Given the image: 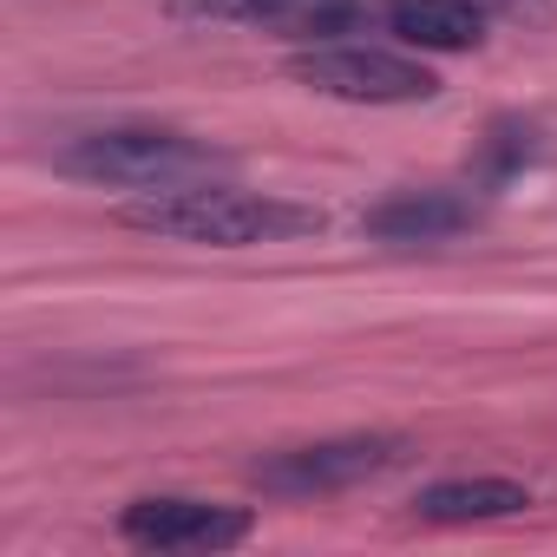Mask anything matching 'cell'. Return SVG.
I'll use <instances>...</instances> for the list:
<instances>
[{
    "label": "cell",
    "instance_id": "1",
    "mask_svg": "<svg viewBox=\"0 0 557 557\" xmlns=\"http://www.w3.org/2000/svg\"><path fill=\"white\" fill-rule=\"evenodd\" d=\"M119 216L145 236L197 243V249H256V243H296V236L322 230L315 203L275 197V190H243V184H223V177L177 184V190H145Z\"/></svg>",
    "mask_w": 557,
    "mask_h": 557
},
{
    "label": "cell",
    "instance_id": "9",
    "mask_svg": "<svg viewBox=\"0 0 557 557\" xmlns=\"http://www.w3.org/2000/svg\"><path fill=\"white\" fill-rule=\"evenodd\" d=\"M537 158H544V125H537V119H518V112H498V119L479 132L472 158H466V184H479V190L492 197V190H505L511 177H524Z\"/></svg>",
    "mask_w": 557,
    "mask_h": 557
},
{
    "label": "cell",
    "instance_id": "10",
    "mask_svg": "<svg viewBox=\"0 0 557 557\" xmlns=\"http://www.w3.org/2000/svg\"><path fill=\"white\" fill-rule=\"evenodd\" d=\"M374 14H381V8H368V0H302V8L283 21V34H289L296 47H335V40L361 34Z\"/></svg>",
    "mask_w": 557,
    "mask_h": 557
},
{
    "label": "cell",
    "instance_id": "8",
    "mask_svg": "<svg viewBox=\"0 0 557 557\" xmlns=\"http://www.w3.org/2000/svg\"><path fill=\"white\" fill-rule=\"evenodd\" d=\"M531 511V485L518 479H440L413 498L420 524H492V518H518Z\"/></svg>",
    "mask_w": 557,
    "mask_h": 557
},
{
    "label": "cell",
    "instance_id": "4",
    "mask_svg": "<svg viewBox=\"0 0 557 557\" xmlns=\"http://www.w3.org/2000/svg\"><path fill=\"white\" fill-rule=\"evenodd\" d=\"M413 446L400 433H342V440H315V446H283L262 453L249 466V479L275 498H322V492H348L361 479H381L407 459Z\"/></svg>",
    "mask_w": 557,
    "mask_h": 557
},
{
    "label": "cell",
    "instance_id": "5",
    "mask_svg": "<svg viewBox=\"0 0 557 557\" xmlns=\"http://www.w3.org/2000/svg\"><path fill=\"white\" fill-rule=\"evenodd\" d=\"M249 531H256V511L216 505V498H177V492L132 498L119 511V537L138 544V550H210L216 557V550L249 544Z\"/></svg>",
    "mask_w": 557,
    "mask_h": 557
},
{
    "label": "cell",
    "instance_id": "3",
    "mask_svg": "<svg viewBox=\"0 0 557 557\" xmlns=\"http://www.w3.org/2000/svg\"><path fill=\"white\" fill-rule=\"evenodd\" d=\"M289 79L342 99V106H426L440 99V73L407 53V47H361V40H335V47H296L289 53Z\"/></svg>",
    "mask_w": 557,
    "mask_h": 557
},
{
    "label": "cell",
    "instance_id": "6",
    "mask_svg": "<svg viewBox=\"0 0 557 557\" xmlns=\"http://www.w3.org/2000/svg\"><path fill=\"white\" fill-rule=\"evenodd\" d=\"M485 223V190L479 184H420V190H394L361 216V236L394 243V249H433L453 236H472Z\"/></svg>",
    "mask_w": 557,
    "mask_h": 557
},
{
    "label": "cell",
    "instance_id": "11",
    "mask_svg": "<svg viewBox=\"0 0 557 557\" xmlns=\"http://www.w3.org/2000/svg\"><path fill=\"white\" fill-rule=\"evenodd\" d=\"M302 0H171L177 21H236V27H283Z\"/></svg>",
    "mask_w": 557,
    "mask_h": 557
},
{
    "label": "cell",
    "instance_id": "2",
    "mask_svg": "<svg viewBox=\"0 0 557 557\" xmlns=\"http://www.w3.org/2000/svg\"><path fill=\"white\" fill-rule=\"evenodd\" d=\"M53 171L79 184H112V190H177L230 171V158L171 125H99V132H73L53 151Z\"/></svg>",
    "mask_w": 557,
    "mask_h": 557
},
{
    "label": "cell",
    "instance_id": "7",
    "mask_svg": "<svg viewBox=\"0 0 557 557\" xmlns=\"http://www.w3.org/2000/svg\"><path fill=\"white\" fill-rule=\"evenodd\" d=\"M381 27L407 53H472L485 40V0H381Z\"/></svg>",
    "mask_w": 557,
    "mask_h": 557
}]
</instances>
